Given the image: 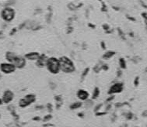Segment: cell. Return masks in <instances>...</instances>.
I'll return each mask as SVG.
<instances>
[{"label": "cell", "mask_w": 147, "mask_h": 127, "mask_svg": "<svg viewBox=\"0 0 147 127\" xmlns=\"http://www.w3.org/2000/svg\"><path fill=\"white\" fill-rule=\"evenodd\" d=\"M6 58L9 61V63H12L13 65L17 68H22L24 67L26 60L23 57L15 55L13 53L8 52L6 54Z\"/></svg>", "instance_id": "1"}, {"label": "cell", "mask_w": 147, "mask_h": 127, "mask_svg": "<svg viewBox=\"0 0 147 127\" xmlns=\"http://www.w3.org/2000/svg\"><path fill=\"white\" fill-rule=\"evenodd\" d=\"M59 65H60V69L66 73H70L74 71L75 67L73 65L72 61L66 57H61L59 60Z\"/></svg>", "instance_id": "2"}, {"label": "cell", "mask_w": 147, "mask_h": 127, "mask_svg": "<svg viewBox=\"0 0 147 127\" xmlns=\"http://www.w3.org/2000/svg\"><path fill=\"white\" fill-rule=\"evenodd\" d=\"M46 65L48 71L52 74H57L60 70L59 60L55 57H50L49 59H47Z\"/></svg>", "instance_id": "3"}, {"label": "cell", "mask_w": 147, "mask_h": 127, "mask_svg": "<svg viewBox=\"0 0 147 127\" xmlns=\"http://www.w3.org/2000/svg\"><path fill=\"white\" fill-rule=\"evenodd\" d=\"M1 16H2V18L5 21H6V22H10V21H12L14 19L15 11L12 8L6 7L2 11Z\"/></svg>", "instance_id": "4"}, {"label": "cell", "mask_w": 147, "mask_h": 127, "mask_svg": "<svg viewBox=\"0 0 147 127\" xmlns=\"http://www.w3.org/2000/svg\"><path fill=\"white\" fill-rule=\"evenodd\" d=\"M35 100H36L35 95H34V94H27V95H26V96L24 99H22L19 101V106L22 107V108L27 107V105H29L31 103H33L34 102H35Z\"/></svg>", "instance_id": "5"}, {"label": "cell", "mask_w": 147, "mask_h": 127, "mask_svg": "<svg viewBox=\"0 0 147 127\" xmlns=\"http://www.w3.org/2000/svg\"><path fill=\"white\" fill-rule=\"evenodd\" d=\"M16 67L13 65L12 63H3L0 65V69L5 74H10L15 71Z\"/></svg>", "instance_id": "6"}, {"label": "cell", "mask_w": 147, "mask_h": 127, "mask_svg": "<svg viewBox=\"0 0 147 127\" xmlns=\"http://www.w3.org/2000/svg\"><path fill=\"white\" fill-rule=\"evenodd\" d=\"M13 96H14V94L11 91H9V90L6 91L3 95V99H2L3 103L8 104L10 102H12V100L13 99Z\"/></svg>", "instance_id": "7"}, {"label": "cell", "mask_w": 147, "mask_h": 127, "mask_svg": "<svg viewBox=\"0 0 147 127\" xmlns=\"http://www.w3.org/2000/svg\"><path fill=\"white\" fill-rule=\"evenodd\" d=\"M123 90V84L122 83H116L112 85L108 91V94H114L119 93Z\"/></svg>", "instance_id": "8"}, {"label": "cell", "mask_w": 147, "mask_h": 127, "mask_svg": "<svg viewBox=\"0 0 147 127\" xmlns=\"http://www.w3.org/2000/svg\"><path fill=\"white\" fill-rule=\"evenodd\" d=\"M77 96L81 100H87L89 97V93L85 90L80 89L77 92Z\"/></svg>", "instance_id": "9"}, {"label": "cell", "mask_w": 147, "mask_h": 127, "mask_svg": "<svg viewBox=\"0 0 147 127\" xmlns=\"http://www.w3.org/2000/svg\"><path fill=\"white\" fill-rule=\"evenodd\" d=\"M25 57L29 59V60H37L38 57H40V54L37 52H31V53H29V54H26Z\"/></svg>", "instance_id": "10"}, {"label": "cell", "mask_w": 147, "mask_h": 127, "mask_svg": "<svg viewBox=\"0 0 147 127\" xmlns=\"http://www.w3.org/2000/svg\"><path fill=\"white\" fill-rule=\"evenodd\" d=\"M37 60H38V61H37V65L40 66H40H41V67L43 66V65H44V64H45V63L46 64V61H47V58H46V57H45V55H42L40 57H39Z\"/></svg>", "instance_id": "11"}, {"label": "cell", "mask_w": 147, "mask_h": 127, "mask_svg": "<svg viewBox=\"0 0 147 127\" xmlns=\"http://www.w3.org/2000/svg\"><path fill=\"white\" fill-rule=\"evenodd\" d=\"M114 54H115V52H114V51H108V52H107V53H105V54L103 56V57L105 60H108V59H110L111 57H112Z\"/></svg>", "instance_id": "12"}, {"label": "cell", "mask_w": 147, "mask_h": 127, "mask_svg": "<svg viewBox=\"0 0 147 127\" xmlns=\"http://www.w3.org/2000/svg\"><path fill=\"white\" fill-rule=\"evenodd\" d=\"M81 105H82L81 102H75L70 105V109H79Z\"/></svg>", "instance_id": "13"}, {"label": "cell", "mask_w": 147, "mask_h": 127, "mask_svg": "<svg viewBox=\"0 0 147 127\" xmlns=\"http://www.w3.org/2000/svg\"><path fill=\"white\" fill-rule=\"evenodd\" d=\"M99 94H100L99 88H96L95 90H94V93H93V99H97V98L98 97Z\"/></svg>", "instance_id": "14"}, {"label": "cell", "mask_w": 147, "mask_h": 127, "mask_svg": "<svg viewBox=\"0 0 147 127\" xmlns=\"http://www.w3.org/2000/svg\"><path fill=\"white\" fill-rule=\"evenodd\" d=\"M120 65H121V68H125L126 66H125V62H124V60L123 58H121L120 59Z\"/></svg>", "instance_id": "15"}, {"label": "cell", "mask_w": 147, "mask_h": 127, "mask_svg": "<svg viewBox=\"0 0 147 127\" xmlns=\"http://www.w3.org/2000/svg\"><path fill=\"white\" fill-rule=\"evenodd\" d=\"M3 104V101H2V99H0V105H2Z\"/></svg>", "instance_id": "16"}]
</instances>
